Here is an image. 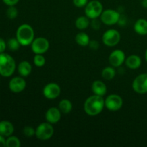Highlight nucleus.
Returning a JSON list of instances; mask_svg holds the SVG:
<instances>
[{"mask_svg": "<svg viewBox=\"0 0 147 147\" xmlns=\"http://www.w3.org/2000/svg\"><path fill=\"white\" fill-rule=\"evenodd\" d=\"M18 15V11L15 6H10L7 10V17L10 20H14Z\"/></svg>", "mask_w": 147, "mask_h": 147, "instance_id": "obj_27", "label": "nucleus"}, {"mask_svg": "<svg viewBox=\"0 0 147 147\" xmlns=\"http://www.w3.org/2000/svg\"><path fill=\"white\" fill-rule=\"evenodd\" d=\"M90 24H91V27L94 30H99L100 27V22L99 20H98L97 19H93V20H92Z\"/></svg>", "mask_w": 147, "mask_h": 147, "instance_id": "obj_31", "label": "nucleus"}, {"mask_svg": "<svg viewBox=\"0 0 147 147\" xmlns=\"http://www.w3.org/2000/svg\"><path fill=\"white\" fill-rule=\"evenodd\" d=\"M125 63L128 68L131 69V70H136L142 65V59L137 55H131L126 57Z\"/></svg>", "mask_w": 147, "mask_h": 147, "instance_id": "obj_16", "label": "nucleus"}, {"mask_svg": "<svg viewBox=\"0 0 147 147\" xmlns=\"http://www.w3.org/2000/svg\"><path fill=\"white\" fill-rule=\"evenodd\" d=\"M23 134L26 137H32L35 135V129L30 126H27L23 129Z\"/></svg>", "mask_w": 147, "mask_h": 147, "instance_id": "obj_28", "label": "nucleus"}, {"mask_svg": "<svg viewBox=\"0 0 147 147\" xmlns=\"http://www.w3.org/2000/svg\"><path fill=\"white\" fill-rule=\"evenodd\" d=\"M105 107V100L103 96L93 95L88 98L83 105V109L86 114L96 116L103 111Z\"/></svg>", "mask_w": 147, "mask_h": 147, "instance_id": "obj_1", "label": "nucleus"}, {"mask_svg": "<svg viewBox=\"0 0 147 147\" xmlns=\"http://www.w3.org/2000/svg\"><path fill=\"white\" fill-rule=\"evenodd\" d=\"M120 18L121 14H119V11L111 9L103 10L101 15L100 16V22L106 25L109 26L117 24Z\"/></svg>", "mask_w": 147, "mask_h": 147, "instance_id": "obj_7", "label": "nucleus"}, {"mask_svg": "<svg viewBox=\"0 0 147 147\" xmlns=\"http://www.w3.org/2000/svg\"><path fill=\"white\" fill-rule=\"evenodd\" d=\"M16 70V63L12 57L7 53H0V75L8 78L14 74Z\"/></svg>", "mask_w": 147, "mask_h": 147, "instance_id": "obj_3", "label": "nucleus"}, {"mask_svg": "<svg viewBox=\"0 0 147 147\" xmlns=\"http://www.w3.org/2000/svg\"><path fill=\"white\" fill-rule=\"evenodd\" d=\"M142 7L147 9V0H142Z\"/></svg>", "mask_w": 147, "mask_h": 147, "instance_id": "obj_35", "label": "nucleus"}, {"mask_svg": "<svg viewBox=\"0 0 147 147\" xmlns=\"http://www.w3.org/2000/svg\"><path fill=\"white\" fill-rule=\"evenodd\" d=\"M21 146L20 140L14 136H10L6 139V146L7 147H20Z\"/></svg>", "mask_w": 147, "mask_h": 147, "instance_id": "obj_24", "label": "nucleus"}, {"mask_svg": "<svg viewBox=\"0 0 147 147\" xmlns=\"http://www.w3.org/2000/svg\"><path fill=\"white\" fill-rule=\"evenodd\" d=\"M76 43L78 45L82 46V47H86V46H88L89 42H90V37L89 36L86 34V32H79L76 34Z\"/></svg>", "mask_w": 147, "mask_h": 147, "instance_id": "obj_22", "label": "nucleus"}, {"mask_svg": "<svg viewBox=\"0 0 147 147\" xmlns=\"http://www.w3.org/2000/svg\"><path fill=\"white\" fill-rule=\"evenodd\" d=\"M126 60V55L123 50H115L110 54L109 57V63L114 67H119L122 65Z\"/></svg>", "mask_w": 147, "mask_h": 147, "instance_id": "obj_12", "label": "nucleus"}, {"mask_svg": "<svg viewBox=\"0 0 147 147\" xmlns=\"http://www.w3.org/2000/svg\"><path fill=\"white\" fill-rule=\"evenodd\" d=\"M101 76L103 79L108 80H111L114 78L116 76V70L114 69V67L111 66L103 68L101 72Z\"/></svg>", "mask_w": 147, "mask_h": 147, "instance_id": "obj_23", "label": "nucleus"}, {"mask_svg": "<svg viewBox=\"0 0 147 147\" xmlns=\"http://www.w3.org/2000/svg\"><path fill=\"white\" fill-rule=\"evenodd\" d=\"M14 131V128L12 123L8 121H0V134L4 137L11 136Z\"/></svg>", "mask_w": 147, "mask_h": 147, "instance_id": "obj_17", "label": "nucleus"}, {"mask_svg": "<svg viewBox=\"0 0 147 147\" xmlns=\"http://www.w3.org/2000/svg\"><path fill=\"white\" fill-rule=\"evenodd\" d=\"M145 60H146V61L147 62V49L146 52H145Z\"/></svg>", "mask_w": 147, "mask_h": 147, "instance_id": "obj_36", "label": "nucleus"}, {"mask_svg": "<svg viewBox=\"0 0 147 147\" xmlns=\"http://www.w3.org/2000/svg\"><path fill=\"white\" fill-rule=\"evenodd\" d=\"M73 2L76 7L82 8L87 5V4L88 3V0H73Z\"/></svg>", "mask_w": 147, "mask_h": 147, "instance_id": "obj_29", "label": "nucleus"}, {"mask_svg": "<svg viewBox=\"0 0 147 147\" xmlns=\"http://www.w3.org/2000/svg\"><path fill=\"white\" fill-rule=\"evenodd\" d=\"M16 38L21 46L31 45L34 40V32L32 27L28 24H22L17 28Z\"/></svg>", "mask_w": 147, "mask_h": 147, "instance_id": "obj_2", "label": "nucleus"}, {"mask_svg": "<svg viewBox=\"0 0 147 147\" xmlns=\"http://www.w3.org/2000/svg\"><path fill=\"white\" fill-rule=\"evenodd\" d=\"M102 41L106 46L114 47L120 42V32L115 29H109L103 33L102 36Z\"/></svg>", "mask_w": 147, "mask_h": 147, "instance_id": "obj_6", "label": "nucleus"}, {"mask_svg": "<svg viewBox=\"0 0 147 147\" xmlns=\"http://www.w3.org/2000/svg\"><path fill=\"white\" fill-rule=\"evenodd\" d=\"M134 30L136 34L139 35H146L147 34V20L146 19L141 18L136 21L134 25Z\"/></svg>", "mask_w": 147, "mask_h": 147, "instance_id": "obj_18", "label": "nucleus"}, {"mask_svg": "<svg viewBox=\"0 0 147 147\" xmlns=\"http://www.w3.org/2000/svg\"><path fill=\"white\" fill-rule=\"evenodd\" d=\"M25 80L22 76H17L10 80L9 83V88L12 93H19L22 92L26 88Z\"/></svg>", "mask_w": 147, "mask_h": 147, "instance_id": "obj_13", "label": "nucleus"}, {"mask_svg": "<svg viewBox=\"0 0 147 147\" xmlns=\"http://www.w3.org/2000/svg\"><path fill=\"white\" fill-rule=\"evenodd\" d=\"M7 47V43H6V42L4 41V39H2L0 37V53H4V51H5Z\"/></svg>", "mask_w": 147, "mask_h": 147, "instance_id": "obj_32", "label": "nucleus"}, {"mask_svg": "<svg viewBox=\"0 0 147 147\" xmlns=\"http://www.w3.org/2000/svg\"><path fill=\"white\" fill-rule=\"evenodd\" d=\"M2 1L6 5L10 7V6H15L20 0H2Z\"/></svg>", "mask_w": 147, "mask_h": 147, "instance_id": "obj_33", "label": "nucleus"}, {"mask_svg": "<svg viewBox=\"0 0 147 147\" xmlns=\"http://www.w3.org/2000/svg\"><path fill=\"white\" fill-rule=\"evenodd\" d=\"M123 99L117 94H111L105 99V107L110 111H117L123 106Z\"/></svg>", "mask_w": 147, "mask_h": 147, "instance_id": "obj_8", "label": "nucleus"}, {"mask_svg": "<svg viewBox=\"0 0 147 147\" xmlns=\"http://www.w3.org/2000/svg\"><path fill=\"white\" fill-rule=\"evenodd\" d=\"M58 109L63 114H67L71 112L73 109V104L68 99H63L60 101L58 105Z\"/></svg>", "mask_w": 147, "mask_h": 147, "instance_id": "obj_21", "label": "nucleus"}, {"mask_svg": "<svg viewBox=\"0 0 147 147\" xmlns=\"http://www.w3.org/2000/svg\"><path fill=\"white\" fill-rule=\"evenodd\" d=\"M99 45H100L99 42L98 41H96V40H91V41H90L88 45L89 47L93 50H98L99 48Z\"/></svg>", "mask_w": 147, "mask_h": 147, "instance_id": "obj_30", "label": "nucleus"}, {"mask_svg": "<svg viewBox=\"0 0 147 147\" xmlns=\"http://www.w3.org/2000/svg\"><path fill=\"white\" fill-rule=\"evenodd\" d=\"M91 90L93 94L100 96H104L107 93V87L101 80H95L91 85Z\"/></svg>", "mask_w": 147, "mask_h": 147, "instance_id": "obj_15", "label": "nucleus"}, {"mask_svg": "<svg viewBox=\"0 0 147 147\" xmlns=\"http://www.w3.org/2000/svg\"><path fill=\"white\" fill-rule=\"evenodd\" d=\"M6 146V139L4 136L0 134V147H5Z\"/></svg>", "mask_w": 147, "mask_h": 147, "instance_id": "obj_34", "label": "nucleus"}, {"mask_svg": "<svg viewBox=\"0 0 147 147\" xmlns=\"http://www.w3.org/2000/svg\"><path fill=\"white\" fill-rule=\"evenodd\" d=\"M132 88L139 94L147 93V73L136 76L132 83Z\"/></svg>", "mask_w": 147, "mask_h": 147, "instance_id": "obj_10", "label": "nucleus"}, {"mask_svg": "<svg viewBox=\"0 0 147 147\" xmlns=\"http://www.w3.org/2000/svg\"><path fill=\"white\" fill-rule=\"evenodd\" d=\"M62 113L60 109L56 107H51L47 109L45 113V119L47 122L55 124L60 121Z\"/></svg>", "mask_w": 147, "mask_h": 147, "instance_id": "obj_14", "label": "nucleus"}, {"mask_svg": "<svg viewBox=\"0 0 147 147\" xmlns=\"http://www.w3.org/2000/svg\"><path fill=\"white\" fill-rule=\"evenodd\" d=\"M76 27L77 29L80 30H83L87 29L90 24V19L87 17V16H80V17H78L76 20Z\"/></svg>", "mask_w": 147, "mask_h": 147, "instance_id": "obj_20", "label": "nucleus"}, {"mask_svg": "<svg viewBox=\"0 0 147 147\" xmlns=\"http://www.w3.org/2000/svg\"><path fill=\"white\" fill-rule=\"evenodd\" d=\"M103 11V7L101 2L98 0H92L88 1L85 7V14L90 20L98 19L100 17Z\"/></svg>", "mask_w": 147, "mask_h": 147, "instance_id": "obj_4", "label": "nucleus"}, {"mask_svg": "<svg viewBox=\"0 0 147 147\" xmlns=\"http://www.w3.org/2000/svg\"><path fill=\"white\" fill-rule=\"evenodd\" d=\"M34 64L37 67H43L45 65L46 59L42 54H35L33 58Z\"/></svg>", "mask_w": 147, "mask_h": 147, "instance_id": "obj_26", "label": "nucleus"}, {"mask_svg": "<svg viewBox=\"0 0 147 147\" xmlns=\"http://www.w3.org/2000/svg\"><path fill=\"white\" fill-rule=\"evenodd\" d=\"M49 47H50L49 41L45 37H42L34 38L31 44L32 51L34 54L43 55L48 50Z\"/></svg>", "mask_w": 147, "mask_h": 147, "instance_id": "obj_9", "label": "nucleus"}, {"mask_svg": "<svg viewBox=\"0 0 147 147\" xmlns=\"http://www.w3.org/2000/svg\"><path fill=\"white\" fill-rule=\"evenodd\" d=\"M54 134V128L51 123L43 122L35 129V136L41 141H46L52 138Z\"/></svg>", "mask_w": 147, "mask_h": 147, "instance_id": "obj_5", "label": "nucleus"}, {"mask_svg": "<svg viewBox=\"0 0 147 147\" xmlns=\"http://www.w3.org/2000/svg\"><path fill=\"white\" fill-rule=\"evenodd\" d=\"M43 96L49 100H54L59 97L61 93V88L56 83H49L43 88Z\"/></svg>", "mask_w": 147, "mask_h": 147, "instance_id": "obj_11", "label": "nucleus"}, {"mask_svg": "<svg viewBox=\"0 0 147 147\" xmlns=\"http://www.w3.org/2000/svg\"><path fill=\"white\" fill-rule=\"evenodd\" d=\"M17 70H18V73L20 76L23 78L27 77L32 73V67L28 61L23 60L19 63L18 66H17Z\"/></svg>", "mask_w": 147, "mask_h": 147, "instance_id": "obj_19", "label": "nucleus"}, {"mask_svg": "<svg viewBox=\"0 0 147 147\" xmlns=\"http://www.w3.org/2000/svg\"><path fill=\"white\" fill-rule=\"evenodd\" d=\"M7 47L9 48V50H11V51H17L19 50L20 47L21 46L20 43L19 42V41L17 40V38H10L9 40L7 41Z\"/></svg>", "mask_w": 147, "mask_h": 147, "instance_id": "obj_25", "label": "nucleus"}]
</instances>
